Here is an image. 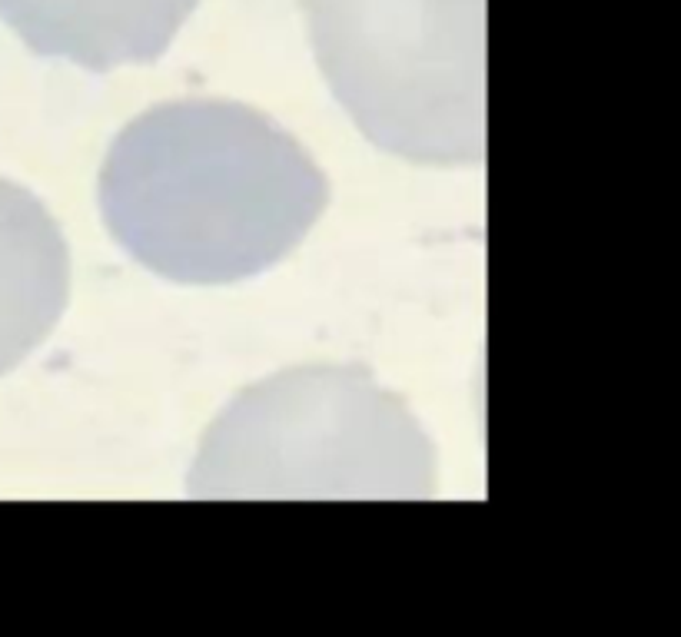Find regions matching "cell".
Here are the masks:
<instances>
[{"mask_svg": "<svg viewBox=\"0 0 681 637\" xmlns=\"http://www.w3.org/2000/svg\"><path fill=\"white\" fill-rule=\"evenodd\" d=\"M319 70L369 143L422 166L486 156V0H306Z\"/></svg>", "mask_w": 681, "mask_h": 637, "instance_id": "3957f363", "label": "cell"}, {"mask_svg": "<svg viewBox=\"0 0 681 637\" xmlns=\"http://www.w3.org/2000/svg\"><path fill=\"white\" fill-rule=\"evenodd\" d=\"M200 0H0V20L40 57L107 73L153 64Z\"/></svg>", "mask_w": 681, "mask_h": 637, "instance_id": "277c9868", "label": "cell"}, {"mask_svg": "<svg viewBox=\"0 0 681 637\" xmlns=\"http://www.w3.org/2000/svg\"><path fill=\"white\" fill-rule=\"evenodd\" d=\"M329 183L280 123L243 103L180 100L113 140L100 173L110 236L183 286L240 283L303 243Z\"/></svg>", "mask_w": 681, "mask_h": 637, "instance_id": "6da1fadb", "label": "cell"}, {"mask_svg": "<svg viewBox=\"0 0 681 637\" xmlns=\"http://www.w3.org/2000/svg\"><path fill=\"white\" fill-rule=\"evenodd\" d=\"M70 253L47 206L0 180V375L44 342L67 309Z\"/></svg>", "mask_w": 681, "mask_h": 637, "instance_id": "5b68a950", "label": "cell"}, {"mask_svg": "<svg viewBox=\"0 0 681 637\" xmlns=\"http://www.w3.org/2000/svg\"><path fill=\"white\" fill-rule=\"evenodd\" d=\"M190 495L206 501H426L436 448L359 365H306L243 389L203 435Z\"/></svg>", "mask_w": 681, "mask_h": 637, "instance_id": "7a4b0ae2", "label": "cell"}]
</instances>
